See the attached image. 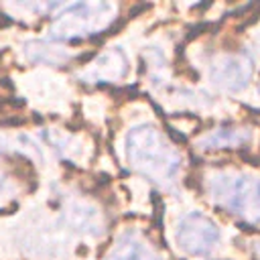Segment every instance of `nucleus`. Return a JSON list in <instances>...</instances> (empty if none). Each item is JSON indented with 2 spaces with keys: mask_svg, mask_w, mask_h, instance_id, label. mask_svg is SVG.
I'll use <instances>...</instances> for the list:
<instances>
[{
  "mask_svg": "<svg viewBox=\"0 0 260 260\" xmlns=\"http://www.w3.org/2000/svg\"><path fill=\"white\" fill-rule=\"evenodd\" d=\"M126 162L132 171L158 187H169L177 181L183 167V156L177 144L154 124H136L124 140Z\"/></svg>",
  "mask_w": 260,
  "mask_h": 260,
  "instance_id": "1",
  "label": "nucleus"
},
{
  "mask_svg": "<svg viewBox=\"0 0 260 260\" xmlns=\"http://www.w3.org/2000/svg\"><path fill=\"white\" fill-rule=\"evenodd\" d=\"M211 203L248 225H260V177L246 171L217 169L203 179Z\"/></svg>",
  "mask_w": 260,
  "mask_h": 260,
  "instance_id": "2",
  "label": "nucleus"
},
{
  "mask_svg": "<svg viewBox=\"0 0 260 260\" xmlns=\"http://www.w3.org/2000/svg\"><path fill=\"white\" fill-rule=\"evenodd\" d=\"M118 16V4L112 2H71L61 4L51 16L47 41L73 43L87 41L108 30Z\"/></svg>",
  "mask_w": 260,
  "mask_h": 260,
  "instance_id": "3",
  "label": "nucleus"
},
{
  "mask_svg": "<svg viewBox=\"0 0 260 260\" xmlns=\"http://www.w3.org/2000/svg\"><path fill=\"white\" fill-rule=\"evenodd\" d=\"M175 240L185 254L203 258L219 246L221 232L217 223L203 211H187L177 221Z\"/></svg>",
  "mask_w": 260,
  "mask_h": 260,
  "instance_id": "4",
  "label": "nucleus"
},
{
  "mask_svg": "<svg viewBox=\"0 0 260 260\" xmlns=\"http://www.w3.org/2000/svg\"><path fill=\"white\" fill-rule=\"evenodd\" d=\"M207 75L217 89L236 93L250 83L254 75V61L246 51L221 53L211 59L207 67Z\"/></svg>",
  "mask_w": 260,
  "mask_h": 260,
  "instance_id": "5",
  "label": "nucleus"
},
{
  "mask_svg": "<svg viewBox=\"0 0 260 260\" xmlns=\"http://www.w3.org/2000/svg\"><path fill=\"white\" fill-rule=\"evenodd\" d=\"M130 71V59L122 47H110L93 57L81 71L79 79L85 83H118Z\"/></svg>",
  "mask_w": 260,
  "mask_h": 260,
  "instance_id": "6",
  "label": "nucleus"
},
{
  "mask_svg": "<svg viewBox=\"0 0 260 260\" xmlns=\"http://www.w3.org/2000/svg\"><path fill=\"white\" fill-rule=\"evenodd\" d=\"M252 138H254L252 128L240 124H223L199 136L197 146L201 150H236V148H246L252 142Z\"/></svg>",
  "mask_w": 260,
  "mask_h": 260,
  "instance_id": "7",
  "label": "nucleus"
},
{
  "mask_svg": "<svg viewBox=\"0 0 260 260\" xmlns=\"http://www.w3.org/2000/svg\"><path fill=\"white\" fill-rule=\"evenodd\" d=\"M104 260H162L158 250L136 232H124L110 246Z\"/></svg>",
  "mask_w": 260,
  "mask_h": 260,
  "instance_id": "8",
  "label": "nucleus"
},
{
  "mask_svg": "<svg viewBox=\"0 0 260 260\" xmlns=\"http://www.w3.org/2000/svg\"><path fill=\"white\" fill-rule=\"evenodd\" d=\"M26 55L30 61L35 63H45V65H65L69 63L75 55L69 51V49H61L59 43H53V41H32L26 45Z\"/></svg>",
  "mask_w": 260,
  "mask_h": 260,
  "instance_id": "9",
  "label": "nucleus"
},
{
  "mask_svg": "<svg viewBox=\"0 0 260 260\" xmlns=\"http://www.w3.org/2000/svg\"><path fill=\"white\" fill-rule=\"evenodd\" d=\"M8 183H10V179H8V173H6L4 165L0 162V193H4V191L8 189Z\"/></svg>",
  "mask_w": 260,
  "mask_h": 260,
  "instance_id": "10",
  "label": "nucleus"
},
{
  "mask_svg": "<svg viewBox=\"0 0 260 260\" xmlns=\"http://www.w3.org/2000/svg\"><path fill=\"white\" fill-rule=\"evenodd\" d=\"M256 254H258V258H260V242H258V246H256Z\"/></svg>",
  "mask_w": 260,
  "mask_h": 260,
  "instance_id": "11",
  "label": "nucleus"
},
{
  "mask_svg": "<svg viewBox=\"0 0 260 260\" xmlns=\"http://www.w3.org/2000/svg\"><path fill=\"white\" fill-rule=\"evenodd\" d=\"M258 91H260V85H258Z\"/></svg>",
  "mask_w": 260,
  "mask_h": 260,
  "instance_id": "12",
  "label": "nucleus"
}]
</instances>
